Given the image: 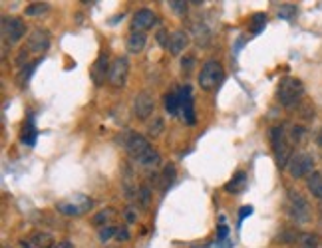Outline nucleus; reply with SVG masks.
<instances>
[{"instance_id":"12","label":"nucleus","mask_w":322,"mask_h":248,"mask_svg":"<svg viewBox=\"0 0 322 248\" xmlns=\"http://www.w3.org/2000/svg\"><path fill=\"white\" fill-rule=\"evenodd\" d=\"M179 105H181V113H183V119L193 125L195 123V110H193V95H191V88L185 86L179 90Z\"/></svg>"},{"instance_id":"2","label":"nucleus","mask_w":322,"mask_h":248,"mask_svg":"<svg viewBox=\"0 0 322 248\" xmlns=\"http://www.w3.org/2000/svg\"><path fill=\"white\" fill-rule=\"evenodd\" d=\"M304 95V86L297 78H282L276 90V97L280 101V105L284 108H295Z\"/></svg>"},{"instance_id":"16","label":"nucleus","mask_w":322,"mask_h":248,"mask_svg":"<svg viewBox=\"0 0 322 248\" xmlns=\"http://www.w3.org/2000/svg\"><path fill=\"white\" fill-rule=\"evenodd\" d=\"M92 80L95 86H102L104 82H106V74H110V66H108V56L106 54H102L98 60H95V64H93L92 68Z\"/></svg>"},{"instance_id":"6","label":"nucleus","mask_w":322,"mask_h":248,"mask_svg":"<svg viewBox=\"0 0 322 248\" xmlns=\"http://www.w3.org/2000/svg\"><path fill=\"white\" fill-rule=\"evenodd\" d=\"M288 217L299 225L310 221V206L300 197V193H295V191L288 193Z\"/></svg>"},{"instance_id":"32","label":"nucleus","mask_w":322,"mask_h":248,"mask_svg":"<svg viewBox=\"0 0 322 248\" xmlns=\"http://www.w3.org/2000/svg\"><path fill=\"white\" fill-rule=\"evenodd\" d=\"M304 135H306V129L300 127V125H295V127L291 129V141H295V143H299Z\"/></svg>"},{"instance_id":"35","label":"nucleus","mask_w":322,"mask_h":248,"mask_svg":"<svg viewBox=\"0 0 322 248\" xmlns=\"http://www.w3.org/2000/svg\"><path fill=\"white\" fill-rule=\"evenodd\" d=\"M181 66H183V72L189 74V72L193 69V66H195V60H193V58H185L183 62H181Z\"/></svg>"},{"instance_id":"38","label":"nucleus","mask_w":322,"mask_h":248,"mask_svg":"<svg viewBox=\"0 0 322 248\" xmlns=\"http://www.w3.org/2000/svg\"><path fill=\"white\" fill-rule=\"evenodd\" d=\"M54 248H74V244H72L70 240H60Z\"/></svg>"},{"instance_id":"42","label":"nucleus","mask_w":322,"mask_h":248,"mask_svg":"<svg viewBox=\"0 0 322 248\" xmlns=\"http://www.w3.org/2000/svg\"><path fill=\"white\" fill-rule=\"evenodd\" d=\"M318 145L322 147V129H320V133H318Z\"/></svg>"},{"instance_id":"30","label":"nucleus","mask_w":322,"mask_h":248,"mask_svg":"<svg viewBox=\"0 0 322 248\" xmlns=\"http://www.w3.org/2000/svg\"><path fill=\"white\" fill-rule=\"evenodd\" d=\"M138 199L139 203H141V206H147L149 204V201H151V191H149V187H139L138 189Z\"/></svg>"},{"instance_id":"40","label":"nucleus","mask_w":322,"mask_h":248,"mask_svg":"<svg viewBox=\"0 0 322 248\" xmlns=\"http://www.w3.org/2000/svg\"><path fill=\"white\" fill-rule=\"evenodd\" d=\"M165 36H167V34H165L163 30H161V32H157V42H159L161 46H167V42H165Z\"/></svg>"},{"instance_id":"3","label":"nucleus","mask_w":322,"mask_h":248,"mask_svg":"<svg viewBox=\"0 0 322 248\" xmlns=\"http://www.w3.org/2000/svg\"><path fill=\"white\" fill-rule=\"evenodd\" d=\"M271 145H273V153H275V159H276V165L278 167H288V163H291V143H288V139H286V131H284V127L282 125H276L271 129Z\"/></svg>"},{"instance_id":"37","label":"nucleus","mask_w":322,"mask_h":248,"mask_svg":"<svg viewBox=\"0 0 322 248\" xmlns=\"http://www.w3.org/2000/svg\"><path fill=\"white\" fill-rule=\"evenodd\" d=\"M251 212H253V206H243V208H241V223H243Z\"/></svg>"},{"instance_id":"20","label":"nucleus","mask_w":322,"mask_h":248,"mask_svg":"<svg viewBox=\"0 0 322 248\" xmlns=\"http://www.w3.org/2000/svg\"><path fill=\"white\" fill-rule=\"evenodd\" d=\"M36 127H34V117H28V123H24L22 127V141L26 145H34L36 143Z\"/></svg>"},{"instance_id":"10","label":"nucleus","mask_w":322,"mask_h":248,"mask_svg":"<svg viewBox=\"0 0 322 248\" xmlns=\"http://www.w3.org/2000/svg\"><path fill=\"white\" fill-rule=\"evenodd\" d=\"M153 110H155V101L149 91H141L134 97V113L138 119H147Z\"/></svg>"},{"instance_id":"26","label":"nucleus","mask_w":322,"mask_h":248,"mask_svg":"<svg viewBox=\"0 0 322 248\" xmlns=\"http://www.w3.org/2000/svg\"><path fill=\"white\" fill-rule=\"evenodd\" d=\"M297 16V6L295 4H282L278 8V18H284V20H293Z\"/></svg>"},{"instance_id":"23","label":"nucleus","mask_w":322,"mask_h":248,"mask_svg":"<svg viewBox=\"0 0 322 248\" xmlns=\"http://www.w3.org/2000/svg\"><path fill=\"white\" fill-rule=\"evenodd\" d=\"M245 183H247V175H245L243 171H239V173L233 177V181H229V183L225 185V191H227V193H239V191H243Z\"/></svg>"},{"instance_id":"22","label":"nucleus","mask_w":322,"mask_h":248,"mask_svg":"<svg viewBox=\"0 0 322 248\" xmlns=\"http://www.w3.org/2000/svg\"><path fill=\"white\" fill-rule=\"evenodd\" d=\"M193 36H195V42L199 46H207L211 42V32H209V28L205 24H195Z\"/></svg>"},{"instance_id":"4","label":"nucleus","mask_w":322,"mask_h":248,"mask_svg":"<svg viewBox=\"0 0 322 248\" xmlns=\"http://www.w3.org/2000/svg\"><path fill=\"white\" fill-rule=\"evenodd\" d=\"M223 78H225L223 66L217 60H209L203 64V68L199 72V86H201V90L211 91L223 82Z\"/></svg>"},{"instance_id":"34","label":"nucleus","mask_w":322,"mask_h":248,"mask_svg":"<svg viewBox=\"0 0 322 248\" xmlns=\"http://www.w3.org/2000/svg\"><path fill=\"white\" fill-rule=\"evenodd\" d=\"M161 131H163V121H161L159 117H155V119H153V123L149 125V133L155 137V135H159Z\"/></svg>"},{"instance_id":"24","label":"nucleus","mask_w":322,"mask_h":248,"mask_svg":"<svg viewBox=\"0 0 322 248\" xmlns=\"http://www.w3.org/2000/svg\"><path fill=\"white\" fill-rule=\"evenodd\" d=\"M114 217H115V210H114V208H104V210H100V212H98V215L93 217L92 223L95 226H100V228H104V226H110L108 223H110V221H112Z\"/></svg>"},{"instance_id":"7","label":"nucleus","mask_w":322,"mask_h":248,"mask_svg":"<svg viewBox=\"0 0 322 248\" xmlns=\"http://www.w3.org/2000/svg\"><path fill=\"white\" fill-rule=\"evenodd\" d=\"M2 36L6 42L10 44H18L26 36V24L24 20L16 18V16H6L2 18Z\"/></svg>"},{"instance_id":"17","label":"nucleus","mask_w":322,"mask_h":248,"mask_svg":"<svg viewBox=\"0 0 322 248\" xmlns=\"http://www.w3.org/2000/svg\"><path fill=\"white\" fill-rule=\"evenodd\" d=\"M145 42H147V36H145L143 32H134V34L127 38V52L139 54V52L145 48Z\"/></svg>"},{"instance_id":"29","label":"nucleus","mask_w":322,"mask_h":248,"mask_svg":"<svg viewBox=\"0 0 322 248\" xmlns=\"http://www.w3.org/2000/svg\"><path fill=\"white\" fill-rule=\"evenodd\" d=\"M265 24H267V16L265 14H254L253 22H251V32L253 34H261V30L265 28Z\"/></svg>"},{"instance_id":"31","label":"nucleus","mask_w":322,"mask_h":248,"mask_svg":"<svg viewBox=\"0 0 322 248\" xmlns=\"http://www.w3.org/2000/svg\"><path fill=\"white\" fill-rule=\"evenodd\" d=\"M114 234H117L115 226H104V228H100V240H102V242H108Z\"/></svg>"},{"instance_id":"18","label":"nucleus","mask_w":322,"mask_h":248,"mask_svg":"<svg viewBox=\"0 0 322 248\" xmlns=\"http://www.w3.org/2000/svg\"><path fill=\"white\" fill-rule=\"evenodd\" d=\"M306 187L316 199H322V173H318V171L310 173L306 179Z\"/></svg>"},{"instance_id":"11","label":"nucleus","mask_w":322,"mask_h":248,"mask_svg":"<svg viewBox=\"0 0 322 248\" xmlns=\"http://www.w3.org/2000/svg\"><path fill=\"white\" fill-rule=\"evenodd\" d=\"M28 52H34V54H42L46 52L48 46H50V32L44 28H36L30 36H28Z\"/></svg>"},{"instance_id":"13","label":"nucleus","mask_w":322,"mask_h":248,"mask_svg":"<svg viewBox=\"0 0 322 248\" xmlns=\"http://www.w3.org/2000/svg\"><path fill=\"white\" fill-rule=\"evenodd\" d=\"M153 24H155V14L149 8H141L134 14L132 28H134V32H143V30H149Z\"/></svg>"},{"instance_id":"1","label":"nucleus","mask_w":322,"mask_h":248,"mask_svg":"<svg viewBox=\"0 0 322 248\" xmlns=\"http://www.w3.org/2000/svg\"><path fill=\"white\" fill-rule=\"evenodd\" d=\"M123 147L127 151V155L134 159L138 165L145 167V169H153L161 163V155L149 145V141L143 135H136L130 133L123 141Z\"/></svg>"},{"instance_id":"8","label":"nucleus","mask_w":322,"mask_h":248,"mask_svg":"<svg viewBox=\"0 0 322 248\" xmlns=\"http://www.w3.org/2000/svg\"><path fill=\"white\" fill-rule=\"evenodd\" d=\"M312 167H314V159L308 153H297L293 155L291 163H288V173L293 179H302V177H308L312 173Z\"/></svg>"},{"instance_id":"25","label":"nucleus","mask_w":322,"mask_h":248,"mask_svg":"<svg viewBox=\"0 0 322 248\" xmlns=\"http://www.w3.org/2000/svg\"><path fill=\"white\" fill-rule=\"evenodd\" d=\"M38 66V62H32V64H26L22 69H20V74H18V86H26V82H28V78L34 74V69Z\"/></svg>"},{"instance_id":"14","label":"nucleus","mask_w":322,"mask_h":248,"mask_svg":"<svg viewBox=\"0 0 322 248\" xmlns=\"http://www.w3.org/2000/svg\"><path fill=\"white\" fill-rule=\"evenodd\" d=\"M22 246H26V248H52L54 246V238H52V234L38 230V232L30 234V236L24 240Z\"/></svg>"},{"instance_id":"27","label":"nucleus","mask_w":322,"mask_h":248,"mask_svg":"<svg viewBox=\"0 0 322 248\" xmlns=\"http://www.w3.org/2000/svg\"><path fill=\"white\" fill-rule=\"evenodd\" d=\"M299 248H318V238L314 234H302L299 238Z\"/></svg>"},{"instance_id":"36","label":"nucleus","mask_w":322,"mask_h":248,"mask_svg":"<svg viewBox=\"0 0 322 248\" xmlns=\"http://www.w3.org/2000/svg\"><path fill=\"white\" fill-rule=\"evenodd\" d=\"M115 238H117L119 242H125V240L130 238V232H127L125 228H119V230H117V234H115Z\"/></svg>"},{"instance_id":"33","label":"nucleus","mask_w":322,"mask_h":248,"mask_svg":"<svg viewBox=\"0 0 322 248\" xmlns=\"http://www.w3.org/2000/svg\"><path fill=\"white\" fill-rule=\"evenodd\" d=\"M187 4H189V2H185V0H171V2H169V6H171L177 14H185V12H187Z\"/></svg>"},{"instance_id":"28","label":"nucleus","mask_w":322,"mask_h":248,"mask_svg":"<svg viewBox=\"0 0 322 248\" xmlns=\"http://www.w3.org/2000/svg\"><path fill=\"white\" fill-rule=\"evenodd\" d=\"M46 10H48L46 2H34V4H30V6L26 8V14H28V16H38V14H44Z\"/></svg>"},{"instance_id":"21","label":"nucleus","mask_w":322,"mask_h":248,"mask_svg":"<svg viewBox=\"0 0 322 248\" xmlns=\"http://www.w3.org/2000/svg\"><path fill=\"white\" fill-rule=\"evenodd\" d=\"M175 177H177V171L173 165H165L163 167V173H161V191H167L173 183H175Z\"/></svg>"},{"instance_id":"39","label":"nucleus","mask_w":322,"mask_h":248,"mask_svg":"<svg viewBox=\"0 0 322 248\" xmlns=\"http://www.w3.org/2000/svg\"><path fill=\"white\" fill-rule=\"evenodd\" d=\"M227 232H229V230H227V226H219V240H223V238H225V236H227Z\"/></svg>"},{"instance_id":"41","label":"nucleus","mask_w":322,"mask_h":248,"mask_svg":"<svg viewBox=\"0 0 322 248\" xmlns=\"http://www.w3.org/2000/svg\"><path fill=\"white\" fill-rule=\"evenodd\" d=\"M125 219H127L130 223H134V221H136V215H134V210H132V208H127V212H125Z\"/></svg>"},{"instance_id":"9","label":"nucleus","mask_w":322,"mask_h":248,"mask_svg":"<svg viewBox=\"0 0 322 248\" xmlns=\"http://www.w3.org/2000/svg\"><path fill=\"white\" fill-rule=\"evenodd\" d=\"M127 74H130V62L127 58H115L114 62L110 64V74H108V80L110 84L115 88H121L125 86V80H127Z\"/></svg>"},{"instance_id":"5","label":"nucleus","mask_w":322,"mask_h":248,"mask_svg":"<svg viewBox=\"0 0 322 248\" xmlns=\"http://www.w3.org/2000/svg\"><path fill=\"white\" fill-rule=\"evenodd\" d=\"M56 208H58V212H62L66 217H80L92 208V199H88L86 195H74L70 199L60 201L56 204Z\"/></svg>"},{"instance_id":"19","label":"nucleus","mask_w":322,"mask_h":248,"mask_svg":"<svg viewBox=\"0 0 322 248\" xmlns=\"http://www.w3.org/2000/svg\"><path fill=\"white\" fill-rule=\"evenodd\" d=\"M165 110L169 112V115H177L181 112V105H179V91H169L165 95Z\"/></svg>"},{"instance_id":"15","label":"nucleus","mask_w":322,"mask_h":248,"mask_svg":"<svg viewBox=\"0 0 322 248\" xmlns=\"http://www.w3.org/2000/svg\"><path fill=\"white\" fill-rule=\"evenodd\" d=\"M187 46H189V34L183 32V30L173 32V34L169 36V40H167V48H169V52H171L173 56H179Z\"/></svg>"}]
</instances>
